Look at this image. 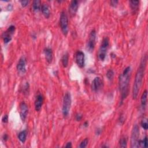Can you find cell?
Returning a JSON list of instances; mask_svg holds the SVG:
<instances>
[{
  "label": "cell",
  "mask_w": 148,
  "mask_h": 148,
  "mask_svg": "<svg viewBox=\"0 0 148 148\" xmlns=\"http://www.w3.org/2000/svg\"><path fill=\"white\" fill-rule=\"evenodd\" d=\"M148 142H147V137H145V138L143 140L140 141L139 142V147H145L146 148L148 146Z\"/></svg>",
  "instance_id": "22"
},
{
  "label": "cell",
  "mask_w": 148,
  "mask_h": 148,
  "mask_svg": "<svg viewBox=\"0 0 148 148\" xmlns=\"http://www.w3.org/2000/svg\"><path fill=\"white\" fill-rule=\"evenodd\" d=\"M41 11L44 15V16L46 18H48L50 16V9L48 4H43L41 7Z\"/></svg>",
  "instance_id": "18"
},
{
  "label": "cell",
  "mask_w": 148,
  "mask_h": 148,
  "mask_svg": "<svg viewBox=\"0 0 148 148\" xmlns=\"http://www.w3.org/2000/svg\"><path fill=\"white\" fill-rule=\"evenodd\" d=\"M44 54L46 61L48 63H51L53 60V52L52 49L49 48H46L44 49Z\"/></svg>",
  "instance_id": "15"
},
{
  "label": "cell",
  "mask_w": 148,
  "mask_h": 148,
  "mask_svg": "<svg viewBox=\"0 0 148 148\" xmlns=\"http://www.w3.org/2000/svg\"><path fill=\"white\" fill-rule=\"evenodd\" d=\"M102 86V81L100 77H96L92 81L91 88L94 91H98Z\"/></svg>",
  "instance_id": "12"
},
{
  "label": "cell",
  "mask_w": 148,
  "mask_h": 148,
  "mask_svg": "<svg viewBox=\"0 0 148 148\" xmlns=\"http://www.w3.org/2000/svg\"><path fill=\"white\" fill-rule=\"evenodd\" d=\"M109 45V40L108 37H104L101 42L98 53V57L100 61H104L107 54V50Z\"/></svg>",
  "instance_id": "3"
},
{
  "label": "cell",
  "mask_w": 148,
  "mask_h": 148,
  "mask_svg": "<svg viewBox=\"0 0 148 148\" xmlns=\"http://www.w3.org/2000/svg\"><path fill=\"white\" fill-rule=\"evenodd\" d=\"M79 7V3L78 1H72L69 7V12L70 15L73 17L74 16H75L77 11H78V9Z\"/></svg>",
  "instance_id": "13"
},
{
  "label": "cell",
  "mask_w": 148,
  "mask_h": 148,
  "mask_svg": "<svg viewBox=\"0 0 148 148\" xmlns=\"http://www.w3.org/2000/svg\"><path fill=\"white\" fill-rule=\"evenodd\" d=\"M89 143V139L85 138L84 140H83L81 143H80V145L79 146V147L80 148H84L86 147L87 146V144Z\"/></svg>",
  "instance_id": "26"
},
{
  "label": "cell",
  "mask_w": 148,
  "mask_h": 148,
  "mask_svg": "<svg viewBox=\"0 0 148 148\" xmlns=\"http://www.w3.org/2000/svg\"><path fill=\"white\" fill-rule=\"evenodd\" d=\"M147 91L146 90H145L141 96V105L142 109L145 110L146 104H147Z\"/></svg>",
  "instance_id": "16"
},
{
  "label": "cell",
  "mask_w": 148,
  "mask_h": 148,
  "mask_svg": "<svg viewBox=\"0 0 148 148\" xmlns=\"http://www.w3.org/2000/svg\"><path fill=\"white\" fill-rule=\"evenodd\" d=\"M20 3H21V5H22V7H26L27 6V5L28 4L29 1H27V0H24V1H20Z\"/></svg>",
  "instance_id": "28"
},
{
  "label": "cell",
  "mask_w": 148,
  "mask_h": 148,
  "mask_svg": "<svg viewBox=\"0 0 148 148\" xmlns=\"http://www.w3.org/2000/svg\"><path fill=\"white\" fill-rule=\"evenodd\" d=\"M130 7L131 8V10L133 12V13H135L136 12L138 11L139 1H131L130 2Z\"/></svg>",
  "instance_id": "19"
},
{
  "label": "cell",
  "mask_w": 148,
  "mask_h": 148,
  "mask_svg": "<svg viewBox=\"0 0 148 148\" xmlns=\"http://www.w3.org/2000/svg\"><path fill=\"white\" fill-rule=\"evenodd\" d=\"M141 126L145 130H147L148 128V123H147V120L146 119H143L142 120Z\"/></svg>",
  "instance_id": "25"
},
{
  "label": "cell",
  "mask_w": 148,
  "mask_h": 148,
  "mask_svg": "<svg viewBox=\"0 0 148 148\" xmlns=\"http://www.w3.org/2000/svg\"><path fill=\"white\" fill-rule=\"evenodd\" d=\"M65 147H72V143H71V142H68L67 144H66V145L65 146Z\"/></svg>",
  "instance_id": "31"
},
{
  "label": "cell",
  "mask_w": 148,
  "mask_h": 148,
  "mask_svg": "<svg viewBox=\"0 0 148 148\" xmlns=\"http://www.w3.org/2000/svg\"><path fill=\"white\" fill-rule=\"evenodd\" d=\"M75 119H76L77 121H81L82 119V115H81L80 114H77V115L75 116Z\"/></svg>",
  "instance_id": "30"
},
{
  "label": "cell",
  "mask_w": 148,
  "mask_h": 148,
  "mask_svg": "<svg viewBox=\"0 0 148 148\" xmlns=\"http://www.w3.org/2000/svg\"><path fill=\"white\" fill-rule=\"evenodd\" d=\"M127 139L125 137H123L120 139V146L121 147H127Z\"/></svg>",
  "instance_id": "24"
},
{
  "label": "cell",
  "mask_w": 148,
  "mask_h": 148,
  "mask_svg": "<svg viewBox=\"0 0 148 148\" xmlns=\"http://www.w3.org/2000/svg\"><path fill=\"white\" fill-rule=\"evenodd\" d=\"M41 1H40V0H35V1H33L32 5V9L34 12L37 13V12H40V11H41L42 5H41Z\"/></svg>",
  "instance_id": "17"
},
{
  "label": "cell",
  "mask_w": 148,
  "mask_h": 148,
  "mask_svg": "<svg viewBox=\"0 0 148 148\" xmlns=\"http://www.w3.org/2000/svg\"><path fill=\"white\" fill-rule=\"evenodd\" d=\"M139 128L137 124L133 126L131 137V147H139Z\"/></svg>",
  "instance_id": "5"
},
{
  "label": "cell",
  "mask_w": 148,
  "mask_h": 148,
  "mask_svg": "<svg viewBox=\"0 0 148 148\" xmlns=\"http://www.w3.org/2000/svg\"><path fill=\"white\" fill-rule=\"evenodd\" d=\"M96 31L95 30H92L89 36V40L87 44V50L89 52H93L95 45H96Z\"/></svg>",
  "instance_id": "7"
},
{
  "label": "cell",
  "mask_w": 148,
  "mask_h": 148,
  "mask_svg": "<svg viewBox=\"0 0 148 148\" xmlns=\"http://www.w3.org/2000/svg\"><path fill=\"white\" fill-rule=\"evenodd\" d=\"M146 61H147V56L146 54H145L141 59L140 65L136 73V75H135L133 88V100H136L137 98L140 89L142 85L143 78L144 77L146 65Z\"/></svg>",
  "instance_id": "1"
},
{
  "label": "cell",
  "mask_w": 148,
  "mask_h": 148,
  "mask_svg": "<svg viewBox=\"0 0 148 148\" xmlns=\"http://www.w3.org/2000/svg\"><path fill=\"white\" fill-rule=\"evenodd\" d=\"M71 96L69 92H66L63 98V104L62 108V112L64 117L68 116L71 106Z\"/></svg>",
  "instance_id": "4"
},
{
  "label": "cell",
  "mask_w": 148,
  "mask_h": 148,
  "mask_svg": "<svg viewBox=\"0 0 148 148\" xmlns=\"http://www.w3.org/2000/svg\"><path fill=\"white\" fill-rule=\"evenodd\" d=\"M44 103V97L42 94H39L37 95L35 101V109L36 111H40L42 106Z\"/></svg>",
  "instance_id": "14"
},
{
  "label": "cell",
  "mask_w": 148,
  "mask_h": 148,
  "mask_svg": "<svg viewBox=\"0 0 148 148\" xmlns=\"http://www.w3.org/2000/svg\"><path fill=\"white\" fill-rule=\"evenodd\" d=\"M106 78L108 80L112 81L114 77V72L112 69H109L107 71V73L106 74Z\"/></svg>",
  "instance_id": "23"
},
{
  "label": "cell",
  "mask_w": 148,
  "mask_h": 148,
  "mask_svg": "<svg viewBox=\"0 0 148 148\" xmlns=\"http://www.w3.org/2000/svg\"><path fill=\"white\" fill-rule=\"evenodd\" d=\"M2 122H3L4 123H8V116L7 115H4V116L3 117Z\"/></svg>",
  "instance_id": "29"
},
{
  "label": "cell",
  "mask_w": 148,
  "mask_h": 148,
  "mask_svg": "<svg viewBox=\"0 0 148 148\" xmlns=\"http://www.w3.org/2000/svg\"><path fill=\"white\" fill-rule=\"evenodd\" d=\"M60 26L63 34L66 36L68 33V18L64 11H62L60 14Z\"/></svg>",
  "instance_id": "6"
},
{
  "label": "cell",
  "mask_w": 148,
  "mask_h": 148,
  "mask_svg": "<svg viewBox=\"0 0 148 148\" xmlns=\"http://www.w3.org/2000/svg\"><path fill=\"white\" fill-rule=\"evenodd\" d=\"M28 112V108L27 104L22 102L20 104V116L23 122H24L27 118Z\"/></svg>",
  "instance_id": "11"
},
{
  "label": "cell",
  "mask_w": 148,
  "mask_h": 148,
  "mask_svg": "<svg viewBox=\"0 0 148 148\" xmlns=\"http://www.w3.org/2000/svg\"><path fill=\"white\" fill-rule=\"evenodd\" d=\"M88 126H89V123H88V122H85V123H84V124H83V126L85 127H88Z\"/></svg>",
  "instance_id": "33"
},
{
  "label": "cell",
  "mask_w": 148,
  "mask_h": 148,
  "mask_svg": "<svg viewBox=\"0 0 148 148\" xmlns=\"http://www.w3.org/2000/svg\"><path fill=\"white\" fill-rule=\"evenodd\" d=\"M8 135H7V134H4V136H3V139H4V140H5V141H7V140L8 139Z\"/></svg>",
  "instance_id": "32"
},
{
  "label": "cell",
  "mask_w": 148,
  "mask_h": 148,
  "mask_svg": "<svg viewBox=\"0 0 148 148\" xmlns=\"http://www.w3.org/2000/svg\"><path fill=\"white\" fill-rule=\"evenodd\" d=\"M119 1H116V0H112V1H111L110 2V5L113 7H116L118 4Z\"/></svg>",
  "instance_id": "27"
},
{
  "label": "cell",
  "mask_w": 148,
  "mask_h": 148,
  "mask_svg": "<svg viewBox=\"0 0 148 148\" xmlns=\"http://www.w3.org/2000/svg\"><path fill=\"white\" fill-rule=\"evenodd\" d=\"M17 69L21 74H24L26 72V59L25 57L22 56L18 61L17 64Z\"/></svg>",
  "instance_id": "10"
},
{
  "label": "cell",
  "mask_w": 148,
  "mask_h": 148,
  "mask_svg": "<svg viewBox=\"0 0 148 148\" xmlns=\"http://www.w3.org/2000/svg\"><path fill=\"white\" fill-rule=\"evenodd\" d=\"M131 67H126L119 78V88L121 92V102H123L128 94L129 83L131 77Z\"/></svg>",
  "instance_id": "2"
},
{
  "label": "cell",
  "mask_w": 148,
  "mask_h": 148,
  "mask_svg": "<svg viewBox=\"0 0 148 148\" xmlns=\"http://www.w3.org/2000/svg\"><path fill=\"white\" fill-rule=\"evenodd\" d=\"M18 138L21 142L24 143L26 140V138H27V132H26V130L22 131L19 134H18Z\"/></svg>",
  "instance_id": "21"
},
{
  "label": "cell",
  "mask_w": 148,
  "mask_h": 148,
  "mask_svg": "<svg viewBox=\"0 0 148 148\" xmlns=\"http://www.w3.org/2000/svg\"><path fill=\"white\" fill-rule=\"evenodd\" d=\"M68 60H69V54L68 53H66L63 55V56L61 59V63H62L63 66L64 68L67 67V66L68 65V61H69Z\"/></svg>",
  "instance_id": "20"
},
{
  "label": "cell",
  "mask_w": 148,
  "mask_h": 148,
  "mask_svg": "<svg viewBox=\"0 0 148 148\" xmlns=\"http://www.w3.org/2000/svg\"><path fill=\"white\" fill-rule=\"evenodd\" d=\"M75 60L78 66L80 68H83L85 66V54L82 51H78L75 54Z\"/></svg>",
  "instance_id": "9"
},
{
  "label": "cell",
  "mask_w": 148,
  "mask_h": 148,
  "mask_svg": "<svg viewBox=\"0 0 148 148\" xmlns=\"http://www.w3.org/2000/svg\"><path fill=\"white\" fill-rule=\"evenodd\" d=\"M15 27L14 26H11L8 30L4 32L3 34V38L5 44L9 43L12 40V35L14 34L15 31Z\"/></svg>",
  "instance_id": "8"
}]
</instances>
